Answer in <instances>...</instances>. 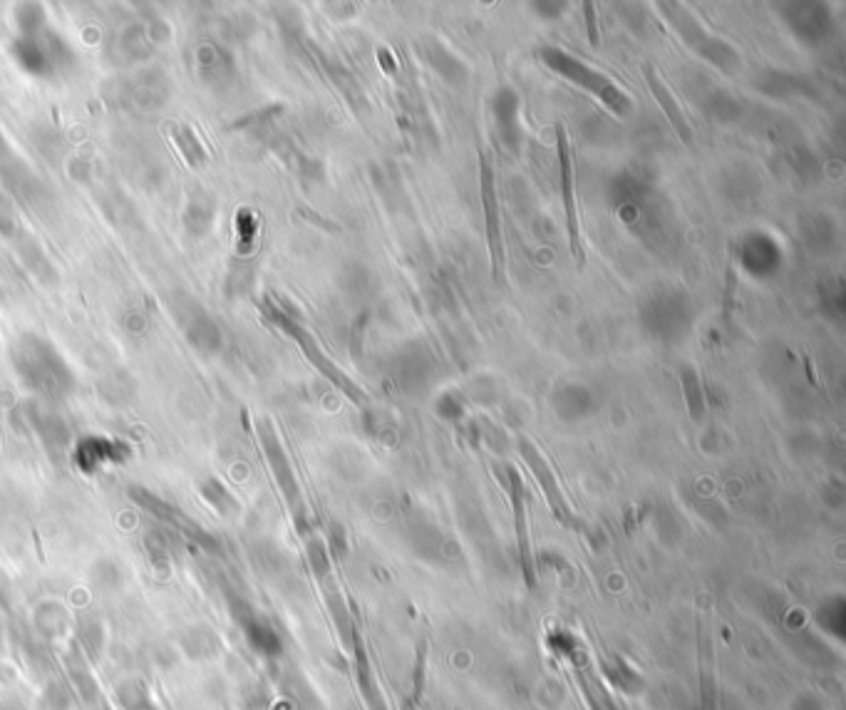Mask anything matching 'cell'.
I'll return each instance as SVG.
<instances>
[{"label":"cell","mask_w":846,"mask_h":710,"mask_svg":"<svg viewBox=\"0 0 846 710\" xmlns=\"http://www.w3.org/2000/svg\"><path fill=\"white\" fill-rule=\"evenodd\" d=\"M35 624H38L40 634L48 636L50 641L58 639L60 634H65V609L60 604H55V601H45V604H40L38 611H35Z\"/></svg>","instance_id":"484cf974"},{"label":"cell","mask_w":846,"mask_h":710,"mask_svg":"<svg viewBox=\"0 0 846 710\" xmlns=\"http://www.w3.org/2000/svg\"><path fill=\"white\" fill-rule=\"evenodd\" d=\"M115 696L117 706L122 710H162L159 703L154 701L147 683H142L139 678H127V681H122L120 686H117Z\"/></svg>","instance_id":"cb8c5ba5"},{"label":"cell","mask_w":846,"mask_h":710,"mask_svg":"<svg viewBox=\"0 0 846 710\" xmlns=\"http://www.w3.org/2000/svg\"><path fill=\"white\" fill-rule=\"evenodd\" d=\"M8 53L25 75L40 80L65 75L77 63L72 45L50 25L38 35H15L13 43L8 45Z\"/></svg>","instance_id":"7a4b0ae2"},{"label":"cell","mask_w":846,"mask_h":710,"mask_svg":"<svg viewBox=\"0 0 846 710\" xmlns=\"http://www.w3.org/2000/svg\"><path fill=\"white\" fill-rule=\"evenodd\" d=\"M18 413L23 415V423L30 432L40 437L48 452H60L70 445V427L63 420V415L55 413L50 403L43 400H28V403L18 405Z\"/></svg>","instance_id":"4fadbf2b"},{"label":"cell","mask_w":846,"mask_h":710,"mask_svg":"<svg viewBox=\"0 0 846 710\" xmlns=\"http://www.w3.org/2000/svg\"><path fill=\"white\" fill-rule=\"evenodd\" d=\"M586 10V28H588V38H591L593 45H598V28H596V8H593V3H586L584 5Z\"/></svg>","instance_id":"e575fe53"},{"label":"cell","mask_w":846,"mask_h":710,"mask_svg":"<svg viewBox=\"0 0 846 710\" xmlns=\"http://www.w3.org/2000/svg\"><path fill=\"white\" fill-rule=\"evenodd\" d=\"M15 28L18 35H38L48 28V13L40 3H20L15 8Z\"/></svg>","instance_id":"4316f807"},{"label":"cell","mask_w":846,"mask_h":710,"mask_svg":"<svg viewBox=\"0 0 846 710\" xmlns=\"http://www.w3.org/2000/svg\"><path fill=\"white\" fill-rule=\"evenodd\" d=\"M259 440H261V447H263V455H266L268 467H271L278 487H281V492L286 495L288 502L296 507L298 499H301V490H298L296 475H293L286 450H283L281 440H278L276 430H273V425L268 423V420H261V423H259Z\"/></svg>","instance_id":"2e32d148"},{"label":"cell","mask_w":846,"mask_h":710,"mask_svg":"<svg viewBox=\"0 0 846 710\" xmlns=\"http://www.w3.org/2000/svg\"><path fill=\"white\" fill-rule=\"evenodd\" d=\"M643 72H646V82H648V87H651L655 102H658V105H660L663 115L668 117V122H670V125H673V130L678 132V137L685 144H693V127H690L688 117H685L683 107L678 105V100H675V97H673V92H670L668 85H665V82L660 80L658 72L653 70V65H646V68H643Z\"/></svg>","instance_id":"d6986e66"},{"label":"cell","mask_w":846,"mask_h":710,"mask_svg":"<svg viewBox=\"0 0 846 710\" xmlns=\"http://www.w3.org/2000/svg\"><path fill=\"white\" fill-rule=\"evenodd\" d=\"M172 140L182 157L187 159L189 167H201L206 164V147L199 140V135L189 125H172Z\"/></svg>","instance_id":"d4e9b609"},{"label":"cell","mask_w":846,"mask_h":710,"mask_svg":"<svg viewBox=\"0 0 846 710\" xmlns=\"http://www.w3.org/2000/svg\"><path fill=\"white\" fill-rule=\"evenodd\" d=\"M102 646H105V629L100 621H82L80 624V651L87 656H100Z\"/></svg>","instance_id":"f546056e"},{"label":"cell","mask_w":846,"mask_h":710,"mask_svg":"<svg viewBox=\"0 0 846 710\" xmlns=\"http://www.w3.org/2000/svg\"><path fill=\"white\" fill-rule=\"evenodd\" d=\"M18 231H20V224H18V216H15L13 199H10L8 194H3V189H0V234H3L5 239H13Z\"/></svg>","instance_id":"d6a6232c"},{"label":"cell","mask_w":846,"mask_h":710,"mask_svg":"<svg viewBox=\"0 0 846 710\" xmlns=\"http://www.w3.org/2000/svg\"><path fill=\"white\" fill-rule=\"evenodd\" d=\"M556 140H559V169H561V197H564V212H566V229H569V246L571 254L576 256L579 264H584V246H581V231H579V207H576V177H574V154H571L569 135L564 127L556 130Z\"/></svg>","instance_id":"7c38bea8"},{"label":"cell","mask_w":846,"mask_h":710,"mask_svg":"<svg viewBox=\"0 0 846 710\" xmlns=\"http://www.w3.org/2000/svg\"><path fill=\"white\" fill-rule=\"evenodd\" d=\"M92 581H95L100 589H120L122 581H125V571L120 569V564L112 562V559H102V562H97L95 569H92Z\"/></svg>","instance_id":"f1b7e54d"},{"label":"cell","mask_w":846,"mask_h":710,"mask_svg":"<svg viewBox=\"0 0 846 710\" xmlns=\"http://www.w3.org/2000/svg\"><path fill=\"white\" fill-rule=\"evenodd\" d=\"M8 710H15V708H8Z\"/></svg>","instance_id":"d590c367"},{"label":"cell","mask_w":846,"mask_h":710,"mask_svg":"<svg viewBox=\"0 0 846 710\" xmlns=\"http://www.w3.org/2000/svg\"><path fill=\"white\" fill-rule=\"evenodd\" d=\"M179 641H182V651L192 661H209V658H214L221 651V641L206 626H192V629L184 631Z\"/></svg>","instance_id":"603a6c76"},{"label":"cell","mask_w":846,"mask_h":710,"mask_svg":"<svg viewBox=\"0 0 846 710\" xmlns=\"http://www.w3.org/2000/svg\"><path fill=\"white\" fill-rule=\"evenodd\" d=\"M132 457V447L125 440L107 435H85L72 447V465L82 475H95L112 465H125Z\"/></svg>","instance_id":"30bf717a"},{"label":"cell","mask_w":846,"mask_h":710,"mask_svg":"<svg viewBox=\"0 0 846 710\" xmlns=\"http://www.w3.org/2000/svg\"><path fill=\"white\" fill-rule=\"evenodd\" d=\"M683 388H685V400H688L690 405V413H693L695 420H700L705 410V398H703V390H700V380L693 368L683 370Z\"/></svg>","instance_id":"4dcf8cb0"},{"label":"cell","mask_w":846,"mask_h":710,"mask_svg":"<svg viewBox=\"0 0 846 710\" xmlns=\"http://www.w3.org/2000/svg\"><path fill=\"white\" fill-rule=\"evenodd\" d=\"M0 184L20 207L33 214L48 212L53 194L48 184L30 169V164L13 149V144L0 135Z\"/></svg>","instance_id":"5b68a950"},{"label":"cell","mask_w":846,"mask_h":710,"mask_svg":"<svg viewBox=\"0 0 846 710\" xmlns=\"http://www.w3.org/2000/svg\"><path fill=\"white\" fill-rule=\"evenodd\" d=\"M479 194H482L484 231H487L489 259H492V276L502 284L504 274V246H502V214H499L497 197V172H494V154L489 149L479 152Z\"/></svg>","instance_id":"52a82bcc"},{"label":"cell","mask_w":846,"mask_h":710,"mask_svg":"<svg viewBox=\"0 0 846 710\" xmlns=\"http://www.w3.org/2000/svg\"><path fill=\"white\" fill-rule=\"evenodd\" d=\"M194 68L199 80L211 90H226L236 77V60L216 40H204L194 50Z\"/></svg>","instance_id":"9a60e30c"},{"label":"cell","mask_w":846,"mask_h":710,"mask_svg":"<svg viewBox=\"0 0 846 710\" xmlns=\"http://www.w3.org/2000/svg\"><path fill=\"white\" fill-rule=\"evenodd\" d=\"M164 306H167L169 316H172L174 326L184 336V341L201 355H216L224 348V333H221L219 323L214 321L206 306L196 301L192 293L187 291H169L164 296Z\"/></svg>","instance_id":"277c9868"},{"label":"cell","mask_w":846,"mask_h":710,"mask_svg":"<svg viewBox=\"0 0 846 710\" xmlns=\"http://www.w3.org/2000/svg\"><path fill=\"white\" fill-rule=\"evenodd\" d=\"M199 495L204 497V502L209 504L216 514H221V517L231 519L239 514V499L231 495L229 487L221 480H216V477H204V480L199 482Z\"/></svg>","instance_id":"7402d4cb"},{"label":"cell","mask_w":846,"mask_h":710,"mask_svg":"<svg viewBox=\"0 0 846 710\" xmlns=\"http://www.w3.org/2000/svg\"><path fill=\"white\" fill-rule=\"evenodd\" d=\"M169 92H172V87H169L167 75L162 70H139L130 80L122 82L117 100L127 110L154 112L167 105Z\"/></svg>","instance_id":"8fae6325"},{"label":"cell","mask_w":846,"mask_h":710,"mask_svg":"<svg viewBox=\"0 0 846 710\" xmlns=\"http://www.w3.org/2000/svg\"><path fill=\"white\" fill-rule=\"evenodd\" d=\"M8 358L15 378L30 395H35V400L58 403L75 390V370L70 368L58 346L40 333L25 331L15 336Z\"/></svg>","instance_id":"6da1fadb"},{"label":"cell","mask_w":846,"mask_h":710,"mask_svg":"<svg viewBox=\"0 0 846 710\" xmlns=\"http://www.w3.org/2000/svg\"><path fill=\"white\" fill-rule=\"evenodd\" d=\"M216 219V204L214 197H211L206 189H192L187 194V202H184L182 209V226L189 236L194 239H204L211 231Z\"/></svg>","instance_id":"ac0fdd59"},{"label":"cell","mask_w":846,"mask_h":710,"mask_svg":"<svg viewBox=\"0 0 846 710\" xmlns=\"http://www.w3.org/2000/svg\"><path fill=\"white\" fill-rule=\"evenodd\" d=\"M144 547H147L149 559H152L157 567H167L169 559H172V547H169V539L164 532H149L144 537Z\"/></svg>","instance_id":"1f68e13d"},{"label":"cell","mask_w":846,"mask_h":710,"mask_svg":"<svg viewBox=\"0 0 846 710\" xmlns=\"http://www.w3.org/2000/svg\"><path fill=\"white\" fill-rule=\"evenodd\" d=\"M130 499L134 504H137V507H142L144 512H149L152 517H157L159 522L164 524V527L172 529V532H177V534H182V537L189 539V542L199 544L201 549H209V552H216V549H219V542H216V537H211L206 529H201L192 517H187V514L182 512V509L174 507V504L167 502V499L154 495V492L147 490V487L132 485L130 487Z\"/></svg>","instance_id":"ba28073f"},{"label":"cell","mask_w":846,"mask_h":710,"mask_svg":"<svg viewBox=\"0 0 846 710\" xmlns=\"http://www.w3.org/2000/svg\"><path fill=\"white\" fill-rule=\"evenodd\" d=\"M122 326H125V331L132 333V336H139V333L147 331V316L139 311H125L122 313Z\"/></svg>","instance_id":"836d02e7"},{"label":"cell","mask_w":846,"mask_h":710,"mask_svg":"<svg viewBox=\"0 0 846 710\" xmlns=\"http://www.w3.org/2000/svg\"><path fill=\"white\" fill-rule=\"evenodd\" d=\"M10 241L15 244V254H18V259L23 261L25 269H28L30 274L40 281V284L43 286L58 284V269H55L53 261L48 259V254H45L43 246H40V241L35 239V236H30L28 231L20 229Z\"/></svg>","instance_id":"e0dca14e"},{"label":"cell","mask_w":846,"mask_h":710,"mask_svg":"<svg viewBox=\"0 0 846 710\" xmlns=\"http://www.w3.org/2000/svg\"><path fill=\"white\" fill-rule=\"evenodd\" d=\"M65 673L70 678V691L77 693L85 703H95L100 698V686H97L95 676H92L90 666H87L85 656H82L80 648H72L65 656Z\"/></svg>","instance_id":"44dd1931"},{"label":"cell","mask_w":846,"mask_h":710,"mask_svg":"<svg viewBox=\"0 0 846 710\" xmlns=\"http://www.w3.org/2000/svg\"><path fill=\"white\" fill-rule=\"evenodd\" d=\"M539 60L546 65V68L559 72L561 77L576 82V85L591 92L593 97H598V100H601L608 110L616 112L618 117H626L628 112L633 110V100L616 85V82L608 80V77L601 75L598 70L588 68L586 63L576 60L574 55H569L566 50L551 48L549 45V48L539 50Z\"/></svg>","instance_id":"3957f363"},{"label":"cell","mask_w":846,"mask_h":710,"mask_svg":"<svg viewBox=\"0 0 846 710\" xmlns=\"http://www.w3.org/2000/svg\"><path fill=\"white\" fill-rule=\"evenodd\" d=\"M169 40V25L162 15H142L134 18L117 33V55L125 63H142L154 53V48Z\"/></svg>","instance_id":"9c48e42d"},{"label":"cell","mask_w":846,"mask_h":710,"mask_svg":"<svg viewBox=\"0 0 846 710\" xmlns=\"http://www.w3.org/2000/svg\"><path fill=\"white\" fill-rule=\"evenodd\" d=\"M72 696H75V693L70 691V686L55 678V681H50L48 686H45L43 696H40V710H70Z\"/></svg>","instance_id":"83f0119b"},{"label":"cell","mask_w":846,"mask_h":710,"mask_svg":"<svg viewBox=\"0 0 846 710\" xmlns=\"http://www.w3.org/2000/svg\"><path fill=\"white\" fill-rule=\"evenodd\" d=\"M521 452H524L526 462H529L531 470H534L536 480H539L541 487H544V492H546V497H549V502H551V507H554V512L559 514V517L564 519L566 524L574 522V517H571L569 504H566L564 495H561L559 485H556L554 475H551V470H549V465H546V462H544V457H541L539 452H536V447L529 445V442H524V445H521Z\"/></svg>","instance_id":"ffe728a7"},{"label":"cell","mask_w":846,"mask_h":710,"mask_svg":"<svg viewBox=\"0 0 846 710\" xmlns=\"http://www.w3.org/2000/svg\"><path fill=\"white\" fill-rule=\"evenodd\" d=\"M229 606H231V616H234L236 626L241 629V634H244V639L246 643H249L251 651L259 653V656L263 658L281 656L283 651L281 636H278V631L273 629L263 616L256 614L254 606H249L241 599L231 601Z\"/></svg>","instance_id":"5bb4252c"},{"label":"cell","mask_w":846,"mask_h":710,"mask_svg":"<svg viewBox=\"0 0 846 710\" xmlns=\"http://www.w3.org/2000/svg\"><path fill=\"white\" fill-rule=\"evenodd\" d=\"M266 316L271 318V321L276 323V326L281 328V331L286 333V336H291L293 341L298 343V348H301L303 355H306V358L311 360L313 365H316V370L323 375V378H328L330 383H333L335 388L340 390V393L348 395L350 400H355V403H363V400H365L363 390H360L358 385H355L353 380H350L348 375H345L343 370H340L338 365H335L326 353H323V348L318 346V341L311 336V331H306V328H303L301 323L293 321L291 316H286V313H283L281 308L271 306V303H268V306H266Z\"/></svg>","instance_id":"8992f818"}]
</instances>
